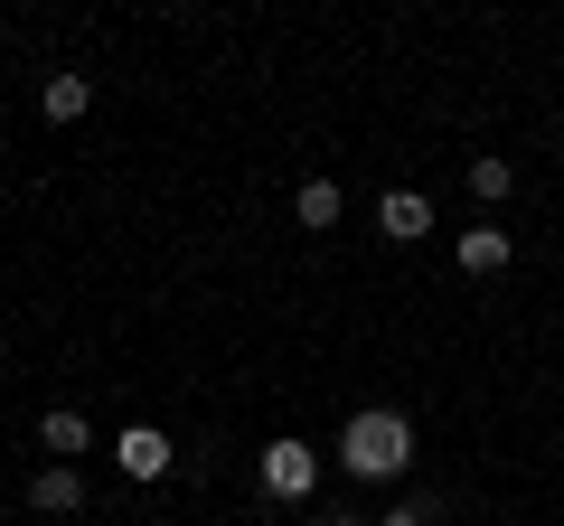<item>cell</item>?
Listing matches in <instances>:
<instances>
[{"mask_svg": "<svg viewBox=\"0 0 564 526\" xmlns=\"http://www.w3.org/2000/svg\"><path fill=\"white\" fill-rule=\"evenodd\" d=\"M29 507H39V517H76V507H85V480H76L66 461H47L39 480H29Z\"/></svg>", "mask_w": 564, "mask_h": 526, "instance_id": "6", "label": "cell"}, {"mask_svg": "<svg viewBox=\"0 0 564 526\" xmlns=\"http://www.w3.org/2000/svg\"><path fill=\"white\" fill-rule=\"evenodd\" d=\"M39 442L57 451L66 470H76V451H95V424H85V414H66V405H57V414H47V424H39Z\"/></svg>", "mask_w": 564, "mask_h": 526, "instance_id": "8", "label": "cell"}, {"mask_svg": "<svg viewBox=\"0 0 564 526\" xmlns=\"http://www.w3.org/2000/svg\"><path fill=\"white\" fill-rule=\"evenodd\" d=\"M452 254H462L470 283H489V273H508V263H518V244H508V226H462V244H452Z\"/></svg>", "mask_w": 564, "mask_h": 526, "instance_id": "3", "label": "cell"}, {"mask_svg": "<svg viewBox=\"0 0 564 526\" xmlns=\"http://www.w3.org/2000/svg\"><path fill=\"white\" fill-rule=\"evenodd\" d=\"M339 461H348V480H404V470H414V424H404L395 405H367V414H348V432H339Z\"/></svg>", "mask_w": 564, "mask_h": 526, "instance_id": "1", "label": "cell"}, {"mask_svg": "<svg viewBox=\"0 0 564 526\" xmlns=\"http://www.w3.org/2000/svg\"><path fill=\"white\" fill-rule=\"evenodd\" d=\"M321 526H377V517H358V507H321Z\"/></svg>", "mask_w": 564, "mask_h": 526, "instance_id": "12", "label": "cell"}, {"mask_svg": "<svg viewBox=\"0 0 564 526\" xmlns=\"http://www.w3.org/2000/svg\"><path fill=\"white\" fill-rule=\"evenodd\" d=\"M377 226H386L395 244H423V235H433V198H423V188H386V198H377Z\"/></svg>", "mask_w": 564, "mask_h": 526, "instance_id": "5", "label": "cell"}, {"mask_svg": "<svg viewBox=\"0 0 564 526\" xmlns=\"http://www.w3.org/2000/svg\"><path fill=\"white\" fill-rule=\"evenodd\" d=\"M263 489H273V498H311V489H321V451H311L302 432L263 442Z\"/></svg>", "mask_w": 564, "mask_h": 526, "instance_id": "2", "label": "cell"}, {"mask_svg": "<svg viewBox=\"0 0 564 526\" xmlns=\"http://www.w3.org/2000/svg\"><path fill=\"white\" fill-rule=\"evenodd\" d=\"M508 188H518V169H508L499 151H470V198H480V207H499Z\"/></svg>", "mask_w": 564, "mask_h": 526, "instance_id": "9", "label": "cell"}, {"mask_svg": "<svg viewBox=\"0 0 564 526\" xmlns=\"http://www.w3.org/2000/svg\"><path fill=\"white\" fill-rule=\"evenodd\" d=\"M113 461H122V480H170V432L161 424H132L113 442Z\"/></svg>", "mask_w": 564, "mask_h": 526, "instance_id": "4", "label": "cell"}, {"mask_svg": "<svg viewBox=\"0 0 564 526\" xmlns=\"http://www.w3.org/2000/svg\"><path fill=\"white\" fill-rule=\"evenodd\" d=\"M39 103H47V122H85L95 113V76H47Z\"/></svg>", "mask_w": 564, "mask_h": 526, "instance_id": "7", "label": "cell"}, {"mask_svg": "<svg viewBox=\"0 0 564 526\" xmlns=\"http://www.w3.org/2000/svg\"><path fill=\"white\" fill-rule=\"evenodd\" d=\"M377 526H433V507H386Z\"/></svg>", "mask_w": 564, "mask_h": 526, "instance_id": "11", "label": "cell"}, {"mask_svg": "<svg viewBox=\"0 0 564 526\" xmlns=\"http://www.w3.org/2000/svg\"><path fill=\"white\" fill-rule=\"evenodd\" d=\"M292 217H302V226H339V188H329V179H302Z\"/></svg>", "mask_w": 564, "mask_h": 526, "instance_id": "10", "label": "cell"}]
</instances>
